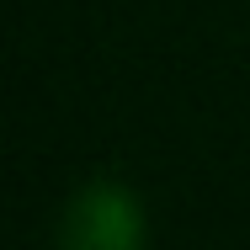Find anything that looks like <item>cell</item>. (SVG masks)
Returning a JSON list of instances; mask_svg holds the SVG:
<instances>
[{
	"mask_svg": "<svg viewBox=\"0 0 250 250\" xmlns=\"http://www.w3.org/2000/svg\"><path fill=\"white\" fill-rule=\"evenodd\" d=\"M59 250H144V218L139 202L117 181H91L69 202Z\"/></svg>",
	"mask_w": 250,
	"mask_h": 250,
	"instance_id": "obj_1",
	"label": "cell"
}]
</instances>
